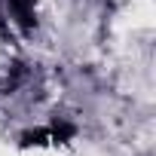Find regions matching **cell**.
I'll return each mask as SVG.
<instances>
[{
    "label": "cell",
    "mask_w": 156,
    "mask_h": 156,
    "mask_svg": "<svg viewBox=\"0 0 156 156\" xmlns=\"http://www.w3.org/2000/svg\"><path fill=\"white\" fill-rule=\"evenodd\" d=\"M46 138H49V132H46V129H37V132H28V135L22 138V144H25V147H31V144L40 147V144H46Z\"/></svg>",
    "instance_id": "2"
},
{
    "label": "cell",
    "mask_w": 156,
    "mask_h": 156,
    "mask_svg": "<svg viewBox=\"0 0 156 156\" xmlns=\"http://www.w3.org/2000/svg\"><path fill=\"white\" fill-rule=\"evenodd\" d=\"M70 135H73V126H67V122H61V126L52 129V138H55V141H67Z\"/></svg>",
    "instance_id": "3"
},
{
    "label": "cell",
    "mask_w": 156,
    "mask_h": 156,
    "mask_svg": "<svg viewBox=\"0 0 156 156\" xmlns=\"http://www.w3.org/2000/svg\"><path fill=\"white\" fill-rule=\"evenodd\" d=\"M9 9H12L16 22H19L25 31H31V28L37 25V19H34V0H9Z\"/></svg>",
    "instance_id": "1"
}]
</instances>
